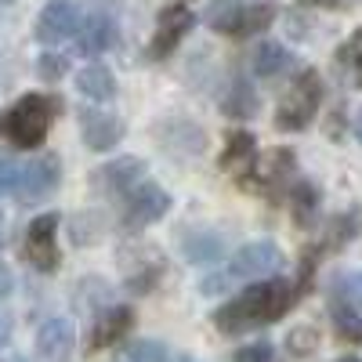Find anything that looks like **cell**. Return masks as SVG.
I'll return each mask as SVG.
<instances>
[{
    "label": "cell",
    "mask_w": 362,
    "mask_h": 362,
    "mask_svg": "<svg viewBox=\"0 0 362 362\" xmlns=\"http://www.w3.org/2000/svg\"><path fill=\"white\" fill-rule=\"evenodd\" d=\"M218 167H221V170H225V174L235 181L239 189H250V181L257 177V167H261L257 138H254L250 131H228Z\"/></svg>",
    "instance_id": "6"
},
{
    "label": "cell",
    "mask_w": 362,
    "mask_h": 362,
    "mask_svg": "<svg viewBox=\"0 0 362 362\" xmlns=\"http://www.w3.org/2000/svg\"><path fill=\"white\" fill-rule=\"evenodd\" d=\"M58 177H62V163H58L54 153H37L18 174V203H40L58 189Z\"/></svg>",
    "instance_id": "9"
},
{
    "label": "cell",
    "mask_w": 362,
    "mask_h": 362,
    "mask_svg": "<svg viewBox=\"0 0 362 362\" xmlns=\"http://www.w3.org/2000/svg\"><path fill=\"white\" fill-rule=\"evenodd\" d=\"M290 206H293V221L300 228H312L315 218H319V206H322V192H319L315 181L297 177L293 189H290Z\"/></svg>",
    "instance_id": "19"
},
{
    "label": "cell",
    "mask_w": 362,
    "mask_h": 362,
    "mask_svg": "<svg viewBox=\"0 0 362 362\" xmlns=\"http://www.w3.org/2000/svg\"><path fill=\"white\" fill-rule=\"evenodd\" d=\"M305 293L300 283L290 279H261L250 283L247 290H239V297L225 300L221 308H214L210 315V326H218V334H247V329L268 326V322H279L297 300Z\"/></svg>",
    "instance_id": "1"
},
{
    "label": "cell",
    "mask_w": 362,
    "mask_h": 362,
    "mask_svg": "<svg viewBox=\"0 0 362 362\" xmlns=\"http://www.w3.org/2000/svg\"><path fill=\"white\" fill-rule=\"evenodd\" d=\"M290 66H293L290 51H286L283 44H276V40H264V44L254 51V73H257V76H264V80L283 76Z\"/></svg>",
    "instance_id": "21"
},
{
    "label": "cell",
    "mask_w": 362,
    "mask_h": 362,
    "mask_svg": "<svg viewBox=\"0 0 362 362\" xmlns=\"http://www.w3.org/2000/svg\"><path fill=\"white\" fill-rule=\"evenodd\" d=\"M177 362H196V358H192V355H181V358H177Z\"/></svg>",
    "instance_id": "38"
},
{
    "label": "cell",
    "mask_w": 362,
    "mask_h": 362,
    "mask_svg": "<svg viewBox=\"0 0 362 362\" xmlns=\"http://www.w3.org/2000/svg\"><path fill=\"white\" fill-rule=\"evenodd\" d=\"M319 105H322V76L315 69H300L293 76V83L283 90L279 105H276V127L283 134L305 131L315 119Z\"/></svg>",
    "instance_id": "4"
},
{
    "label": "cell",
    "mask_w": 362,
    "mask_h": 362,
    "mask_svg": "<svg viewBox=\"0 0 362 362\" xmlns=\"http://www.w3.org/2000/svg\"><path fill=\"white\" fill-rule=\"evenodd\" d=\"M76 344V334H73V322L69 319H47L40 329H37V351L51 362H62Z\"/></svg>",
    "instance_id": "17"
},
{
    "label": "cell",
    "mask_w": 362,
    "mask_h": 362,
    "mask_svg": "<svg viewBox=\"0 0 362 362\" xmlns=\"http://www.w3.org/2000/svg\"><path fill=\"white\" fill-rule=\"evenodd\" d=\"M225 250V243L218 235H210V232H199V235H189L185 239V257L196 261V264H210V261H218Z\"/></svg>",
    "instance_id": "27"
},
{
    "label": "cell",
    "mask_w": 362,
    "mask_h": 362,
    "mask_svg": "<svg viewBox=\"0 0 362 362\" xmlns=\"http://www.w3.org/2000/svg\"><path fill=\"white\" fill-rule=\"evenodd\" d=\"M124 264H127V286L134 293H145V290H153L160 279H163V254L156 247H134L124 254Z\"/></svg>",
    "instance_id": "15"
},
{
    "label": "cell",
    "mask_w": 362,
    "mask_h": 362,
    "mask_svg": "<svg viewBox=\"0 0 362 362\" xmlns=\"http://www.w3.org/2000/svg\"><path fill=\"white\" fill-rule=\"evenodd\" d=\"M329 305H344L362 312V272H344L329 286Z\"/></svg>",
    "instance_id": "25"
},
{
    "label": "cell",
    "mask_w": 362,
    "mask_h": 362,
    "mask_svg": "<svg viewBox=\"0 0 362 362\" xmlns=\"http://www.w3.org/2000/svg\"><path fill=\"white\" fill-rule=\"evenodd\" d=\"M112 40H116V18L109 11H90L87 22L80 25V51L95 58V54L109 51Z\"/></svg>",
    "instance_id": "18"
},
{
    "label": "cell",
    "mask_w": 362,
    "mask_h": 362,
    "mask_svg": "<svg viewBox=\"0 0 362 362\" xmlns=\"http://www.w3.org/2000/svg\"><path fill=\"white\" fill-rule=\"evenodd\" d=\"M18 174H22V167L11 156L0 153V192H15L18 189Z\"/></svg>",
    "instance_id": "31"
},
{
    "label": "cell",
    "mask_w": 362,
    "mask_h": 362,
    "mask_svg": "<svg viewBox=\"0 0 362 362\" xmlns=\"http://www.w3.org/2000/svg\"><path fill=\"white\" fill-rule=\"evenodd\" d=\"M58 112H62V102L54 95H25L11 109L0 112V134L15 148H37L44 145Z\"/></svg>",
    "instance_id": "3"
},
{
    "label": "cell",
    "mask_w": 362,
    "mask_h": 362,
    "mask_svg": "<svg viewBox=\"0 0 362 362\" xmlns=\"http://www.w3.org/2000/svg\"><path fill=\"white\" fill-rule=\"evenodd\" d=\"M11 283H15V279H11V268H8V264H0V297H8V293H11Z\"/></svg>",
    "instance_id": "34"
},
{
    "label": "cell",
    "mask_w": 362,
    "mask_h": 362,
    "mask_svg": "<svg viewBox=\"0 0 362 362\" xmlns=\"http://www.w3.org/2000/svg\"><path fill=\"white\" fill-rule=\"evenodd\" d=\"M272 355H276L272 341H254V344H243L228 362H272Z\"/></svg>",
    "instance_id": "30"
},
{
    "label": "cell",
    "mask_w": 362,
    "mask_h": 362,
    "mask_svg": "<svg viewBox=\"0 0 362 362\" xmlns=\"http://www.w3.org/2000/svg\"><path fill=\"white\" fill-rule=\"evenodd\" d=\"M76 87H80V95L90 98V102H109V98L116 95V80H112V73H109L105 66H87V69H80Z\"/></svg>",
    "instance_id": "22"
},
{
    "label": "cell",
    "mask_w": 362,
    "mask_h": 362,
    "mask_svg": "<svg viewBox=\"0 0 362 362\" xmlns=\"http://www.w3.org/2000/svg\"><path fill=\"white\" fill-rule=\"evenodd\" d=\"M286 268V254L272 243V239H257V243L239 247L228 261L225 272L218 276H203L199 279V293H221L232 283H243V279H279V272Z\"/></svg>",
    "instance_id": "2"
},
{
    "label": "cell",
    "mask_w": 362,
    "mask_h": 362,
    "mask_svg": "<svg viewBox=\"0 0 362 362\" xmlns=\"http://www.w3.org/2000/svg\"><path fill=\"white\" fill-rule=\"evenodd\" d=\"M0 232H4V214H0Z\"/></svg>",
    "instance_id": "39"
},
{
    "label": "cell",
    "mask_w": 362,
    "mask_h": 362,
    "mask_svg": "<svg viewBox=\"0 0 362 362\" xmlns=\"http://www.w3.org/2000/svg\"><path fill=\"white\" fill-rule=\"evenodd\" d=\"M66 69H69V62L62 54H44L40 62H37V73L44 76V80H58V76H66Z\"/></svg>",
    "instance_id": "32"
},
{
    "label": "cell",
    "mask_w": 362,
    "mask_h": 362,
    "mask_svg": "<svg viewBox=\"0 0 362 362\" xmlns=\"http://www.w3.org/2000/svg\"><path fill=\"white\" fill-rule=\"evenodd\" d=\"M337 362H362L358 355H344V358H337Z\"/></svg>",
    "instance_id": "37"
},
{
    "label": "cell",
    "mask_w": 362,
    "mask_h": 362,
    "mask_svg": "<svg viewBox=\"0 0 362 362\" xmlns=\"http://www.w3.org/2000/svg\"><path fill=\"white\" fill-rule=\"evenodd\" d=\"M358 235V214L355 210H341V214L326 218V232H322V243L315 254H326V250H341L348 239Z\"/></svg>",
    "instance_id": "20"
},
{
    "label": "cell",
    "mask_w": 362,
    "mask_h": 362,
    "mask_svg": "<svg viewBox=\"0 0 362 362\" xmlns=\"http://www.w3.org/2000/svg\"><path fill=\"white\" fill-rule=\"evenodd\" d=\"M329 315H334V334L344 344H362V312L344 308V305H329Z\"/></svg>",
    "instance_id": "26"
},
{
    "label": "cell",
    "mask_w": 362,
    "mask_h": 362,
    "mask_svg": "<svg viewBox=\"0 0 362 362\" xmlns=\"http://www.w3.org/2000/svg\"><path fill=\"white\" fill-rule=\"evenodd\" d=\"M305 4H312V8H329V11H344L348 0H305Z\"/></svg>",
    "instance_id": "33"
},
{
    "label": "cell",
    "mask_w": 362,
    "mask_h": 362,
    "mask_svg": "<svg viewBox=\"0 0 362 362\" xmlns=\"http://www.w3.org/2000/svg\"><path fill=\"white\" fill-rule=\"evenodd\" d=\"M80 134H83L87 148L109 153V148H116L119 138H124V119L112 116V112H102V109H83L80 112Z\"/></svg>",
    "instance_id": "13"
},
{
    "label": "cell",
    "mask_w": 362,
    "mask_h": 362,
    "mask_svg": "<svg viewBox=\"0 0 362 362\" xmlns=\"http://www.w3.org/2000/svg\"><path fill=\"white\" fill-rule=\"evenodd\" d=\"M293 181H297V160H293V153H290V148H272L268 163L257 167V177L250 181L247 192H257V196H264L272 203H279L283 196H290Z\"/></svg>",
    "instance_id": "7"
},
{
    "label": "cell",
    "mask_w": 362,
    "mask_h": 362,
    "mask_svg": "<svg viewBox=\"0 0 362 362\" xmlns=\"http://www.w3.org/2000/svg\"><path fill=\"white\" fill-rule=\"evenodd\" d=\"M315 344H319V329H315V326H297L293 334L286 337L290 355H312V351H315Z\"/></svg>",
    "instance_id": "29"
},
{
    "label": "cell",
    "mask_w": 362,
    "mask_h": 362,
    "mask_svg": "<svg viewBox=\"0 0 362 362\" xmlns=\"http://www.w3.org/2000/svg\"><path fill=\"white\" fill-rule=\"evenodd\" d=\"M80 25L83 22H80L76 4H69V0H51L37 18V40L40 44H62V40L80 33Z\"/></svg>",
    "instance_id": "12"
},
{
    "label": "cell",
    "mask_w": 362,
    "mask_h": 362,
    "mask_svg": "<svg viewBox=\"0 0 362 362\" xmlns=\"http://www.w3.org/2000/svg\"><path fill=\"white\" fill-rule=\"evenodd\" d=\"M276 4H243V8H225L221 15H214V29L228 37H257L264 29L276 22Z\"/></svg>",
    "instance_id": "11"
},
{
    "label": "cell",
    "mask_w": 362,
    "mask_h": 362,
    "mask_svg": "<svg viewBox=\"0 0 362 362\" xmlns=\"http://www.w3.org/2000/svg\"><path fill=\"white\" fill-rule=\"evenodd\" d=\"M112 362H167V348L160 341H134L119 351Z\"/></svg>",
    "instance_id": "28"
},
{
    "label": "cell",
    "mask_w": 362,
    "mask_h": 362,
    "mask_svg": "<svg viewBox=\"0 0 362 362\" xmlns=\"http://www.w3.org/2000/svg\"><path fill=\"white\" fill-rule=\"evenodd\" d=\"M138 181H145V160L138 156H119L90 174V185L102 192H134Z\"/></svg>",
    "instance_id": "14"
},
{
    "label": "cell",
    "mask_w": 362,
    "mask_h": 362,
    "mask_svg": "<svg viewBox=\"0 0 362 362\" xmlns=\"http://www.w3.org/2000/svg\"><path fill=\"white\" fill-rule=\"evenodd\" d=\"M351 131H355V138L362 141V109L355 112V119H351Z\"/></svg>",
    "instance_id": "36"
},
{
    "label": "cell",
    "mask_w": 362,
    "mask_h": 362,
    "mask_svg": "<svg viewBox=\"0 0 362 362\" xmlns=\"http://www.w3.org/2000/svg\"><path fill=\"white\" fill-rule=\"evenodd\" d=\"M25 261L40 268V272H54L62 254H58V214H40L29 221L25 228V243H22Z\"/></svg>",
    "instance_id": "8"
},
{
    "label": "cell",
    "mask_w": 362,
    "mask_h": 362,
    "mask_svg": "<svg viewBox=\"0 0 362 362\" xmlns=\"http://www.w3.org/2000/svg\"><path fill=\"white\" fill-rule=\"evenodd\" d=\"M221 109H225V116H232V119H250V116L257 112L254 87H250L243 76L232 80V83H228V95L221 98Z\"/></svg>",
    "instance_id": "23"
},
{
    "label": "cell",
    "mask_w": 362,
    "mask_h": 362,
    "mask_svg": "<svg viewBox=\"0 0 362 362\" xmlns=\"http://www.w3.org/2000/svg\"><path fill=\"white\" fill-rule=\"evenodd\" d=\"M167 210H170L167 189H160L156 181H141L134 192H127L124 210H119V225H124L127 232H141L148 225H156Z\"/></svg>",
    "instance_id": "5"
},
{
    "label": "cell",
    "mask_w": 362,
    "mask_h": 362,
    "mask_svg": "<svg viewBox=\"0 0 362 362\" xmlns=\"http://www.w3.org/2000/svg\"><path fill=\"white\" fill-rule=\"evenodd\" d=\"M8 337H11V319H8L4 312H0V344H4Z\"/></svg>",
    "instance_id": "35"
},
{
    "label": "cell",
    "mask_w": 362,
    "mask_h": 362,
    "mask_svg": "<svg viewBox=\"0 0 362 362\" xmlns=\"http://www.w3.org/2000/svg\"><path fill=\"white\" fill-rule=\"evenodd\" d=\"M337 69L351 87H362V29H355V33L337 47Z\"/></svg>",
    "instance_id": "24"
},
{
    "label": "cell",
    "mask_w": 362,
    "mask_h": 362,
    "mask_svg": "<svg viewBox=\"0 0 362 362\" xmlns=\"http://www.w3.org/2000/svg\"><path fill=\"white\" fill-rule=\"evenodd\" d=\"M196 25V15L185 8V4H167L156 18V33H153V44H148V58H167L181 40L189 37V29Z\"/></svg>",
    "instance_id": "10"
},
{
    "label": "cell",
    "mask_w": 362,
    "mask_h": 362,
    "mask_svg": "<svg viewBox=\"0 0 362 362\" xmlns=\"http://www.w3.org/2000/svg\"><path fill=\"white\" fill-rule=\"evenodd\" d=\"M131 326H134V312L127 305H119V308H109L95 319V326H90V337H87V348L90 351H105L112 344H119L127 334H131Z\"/></svg>",
    "instance_id": "16"
}]
</instances>
